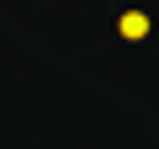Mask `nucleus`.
<instances>
[{
  "label": "nucleus",
  "mask_w": 159,
  "mask_h": 149,
  "mask_svg": "<svg viewBox=\"0 0 159 149\" xmlns=\"http://www.w3.org/2000/svg\"><path fill=\"white\" fill-rule=\"evenodd\" d=\"M117 32H122L127 43H138V37H148V16H143V11H122V16H117Z\"/></svg>",
  "instance_id": "1"
}]
</instances>
